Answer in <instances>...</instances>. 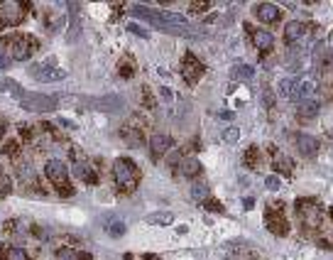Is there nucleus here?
I'll use <instances>...</instances> for the list:
<instances>
[{"instance_id": "nucleus-7", "label": "nucleus", "mask_w": 333, "mask_h": 260, "mask_svg": "<svg viewBox=\"0 0 333 260\" xmlns=\"http://www.w3.org/2000/svg\"><path fill=\"white\" fill-rule=\"evenodd\" d=\"M20 106L30 113H47L57 106L54 96H42V93H25V98L20 101Z\"/></svg>"}, {"instance_id": "nucleus-22", "label": "nucleus", "mask_w": 333, "mask_h": 260, "mask_svg": "<svg viewBox=\"0 0 333 260\" xmlns=\"http://www.w3.org/2000/svg\"><path fill=\"white\" fill-rule=\"evenodd\" d=\"M277 88H279V93L284 96V98H296V81L294 79H279L277 81Z\"/></svg>"}, {"instance_id": "nucleus-6", "label": "nucleus", "mask_w": 333, "mask_h": 260, "mask_svg": "<svg viewBox=\"0 0 333 260\" xmlns=\"http://www.w3.org/2000/svg\"><path fill=\"white\" fill-rule=\"evenodd\" d=\"M37 42L30 40V37H10L7 40V52H10V59L15 62H27L35 52Z\"/></svg>"}, {"instance_id": "nucleus-42", "label": "nucleus", "mask_w": 333, "mask_h": 260, "mask_svg": "<svg viewBox=\"0 0 333 260\" xmlns=\"http://www.w3.org/2000/svg\"><path fill=\"white\" fill-rule=\"evenodd\" d=\"M2 135H5V121L0 118V140H2Z\"/></svg>"}, {"instance_id": "nucleus-33", "label": "nucleus", "mask_w": 333, "mask_h": 260, "mask_svg": "<svg viewBox=\"0 0 333 260\" xmlns=\"http://www.w3.org/2000/svg\"><path fill=\"white\" fill-rule=\"evenodd\" d=\"M262 106L265 108H274V93H272V88L262 91Z\"/></svg>"}, {"instance_id": "nucleus-12", "label": "nucleus", "mask_w": 333, "mask_h": 260, "mask_svg": "<svg viewBox=\"0 0 333 260\" xmlns=\"http://www.w3.org/2000/svg\"><path fill=\"white\" fill-rule=\"evenodd\" d=\"M304 35H306L304 22L292 20V22H287V25H284V42H287V44H296V42H301V40H304Z\"/></svg>"}, {"instance_id": "nucleus-36", "label": "nucleus", "mask_w": 333, "mask_h": 260, "mask_svg": "<svg viewBox=\"0 0 333 260\" xmlns=\"http://www.w3.org/2000/svg\"><path fill=\"white\" fill-rule=\"evenodd\" d=\"M203 209H208V211H223L221 201H216V199H206L203 201Z\"/></svg>"}, {"instance_id": "nucleus-40", "label": "nucleus", "mask_w": 333, "mask_h": 260, "mask_svg": "<svg viewBox=\"0 0 333 260\" xmlns=\"http://www.w3.org/2000/svg\"><path fill=\"white\" fill-rule=\"evenodd\" d=\"M253 204H255L253 196H245V199H243V206H245V209H253Z\"/></svg>"}, {"instance_id": "nucleus-17", "label": "nucleus", "mask_w": 333, "mask_h": 260, "mask_svg": "<svg viewBox=\"0 0 333 260\" xmlns=\"http://www.w3.org/2000/svg\"><path fill=\"white\" fill-rule=\"evenodd\" d=\"M74 172L86 182V184H96L98 182V174H96V170L91 167V165H86V162H76L74 165Z\"/></svg>"}, {"instance_id": "nucleus-37", "label": "nucleus", "mask_w": 333, "mask_h": 260, "mask_svg": "<svg viewBox=\"0 0 333 260\" xmlns=\"http://www.w3.org/2000/svg\"><path fill=\"white\" fill-rule=\"evenodd\" d=\"M128 30H130L133 35H137V37H149V32H147L145 27H140V25H135V22H130V25H128Z\"/></svg>"}, {"instance_id": "nucleus-4", "label": "nucleus", "mask_w": 333, "mask_h": 260, "mask_svg": "<svg viewBox=\"0 0 333 260\" xmlns=\"http://www.w3.org/2000/svg\"><path fill=\"white\" fill-rule=\"evenodd\" d=\"M25 7L27 5L25 2H17V0H0V25L17 27L25 20V15H27Z\"/></svg>"}, {"instance_id": "nucleus-29", "label": "nucleus", "mask_w": 333, "mask_h": 260, "mask_svg": "<svg viewBox=\"0 0 333 260\" xmlns=\"http://www.w3.org/2000/svg\"><path fill=\"white\" fill-rule=\"evenodd\" d=\"M208 194H211V192H208L206 184H194V187H191V199H194V201H201V204H203V201L208 199Z\"/></svg>"}, {"instance_id": "nucleus-28", "label": "nucleus", "mask_w": 333, "mask_h": 260, "mask_svg": "<svg viewBox=\"0 0 333 260\" xmlns=\"http://www.w3.org/2000/svg\"><path fill=\"white\" fill-rule=\"evenodd\" d=\"M2 260H30V253L22 251V248H7Z\"/></svg>"}, {"instance_id": "nucleus-11", "label": "nucleus", "mask_w": 333, "mask_h": 260, "mask_svg": "<svg viewBox=\"0 0 333 260\" xmlns=\"http://www.w3.org/2000/svg\"><path fill=\"white\" fill-rule=\"evenodd\" d=\"M32 76H35L37 81H44V84H49V81H64V79H67V71H64V69H47V66H35V69H32Z\"/></svg>"}, {"instance_id": "nucleus-13", "label": "nucleus", "mask_w": 333, "mask_h": 260, "mask_svg": "<svg viewBox=\"0 0 333 260\" xmlns=\"http://www.w3.org/2000/svg\"><path fill=\"white\" fill-rule=\"evenodd\" d=\"M149 150H152V157H154V160H159L162 155H167V152L172 150V140H169V135H162V132L152 135V140H149Z\"/></svg>"}, {"instance_id": "nucleus-35", "label": "nucleus", "mask_w": 333, "mask_h": 260, "mask_svg": "<svg viewBox=\"0 0 333 260\" xmlns=\"http://www.w3.org/2000/svg\"><path fill=\"white\" fill-rule=\"evenodd\" d=\"M265 187L267 189H272V192H277L282 184H279V177H274V174H269V177H265Z\"/></svg>"}, {"instance_id": "nucleus-20", "label": "nucleus", "mask_w": 333, "mask_h": 260, "mask_svg": "<svg viewBox=\"0 0 333 260\" xmlns=\"http://www.w3.org/2000/svg\"><path fill=\"white\" fill-rule=\"evenodd\" d=\"M172 221H174V214H169V211H157V214L145 216V223H149V226H169Z\"/></svg>"}, {"instance_id": "nucleus-39", "label": "nucleus", "mask_w": 333, "mask_h": 260, "mask_svg": "<svg viewBox=\"0 0 333 260\" xmlns=\"http://www.w3.org/2000/svg\"><path fill=\"white\" fill-rule=\"evenodd\" d=\"M7 66H10V59H7V57L0 52V69H7Z\"/></svg>"}, {"instance_id": "nucleus-26", "label": "nucleus", "mask_w": 333, "mask_h": 260, "mask_svg": "<svg viewBox=\"0 0 333 260\" xmlns=\"http://www.w3.org/2000/svg\"><path fill=\"white\" fill-rule=\"evenodd\" d=\"M123 137H125L130 145H135V147L142 145V135L137 132V128H128V126H125V128H123Z\"/></svg>"}, {"instance_id": "nucleus-27", "label": "nucleus", "mask_w": 333, "mask_h": 260, "mask_svg": "<svg viewBox=\"0 0 333 260\" xmlns=\"http://www.w3.org/2000/svg\"><path fill=\"white\" fill-rule=\"evenodd\" d=\"M258 162H260V150H258V145H250L245 152V167H255Z\"/></svg>"}, {"instance_id": "nucleus-30", "label": "nucleus", "mask_w": 333, "mask_h": 260, "mask_svg": "<svg viewBox=\"0 0 333 260\" xmlns=\"http://www.w3.org/2000/svg\"><path fill=\"white\" fill-rule=\"evenodd\" d=\"M106 228H108V233H111L113 238H120V236L125 233V223H123L120 218H115V221H111V223H108Z\"/></svg>"}, {"instance_id": "nucleus-18", "label": "nucleus", "mask_w": 333, "mask_h": 260, "mask_svg": "<svg viewBox=\"0 0 333 260\" xmlns=\"http://www.w3.org/2000/svg\"><path fill=\"white\" fill-rule=\"evenodd\" d=\"M0 91H2V93L15 96L17 101H22V98H25V91H22V86H20L15 79H2V81H0Z\"/></svg>"}, {"instance_id": "nucleus-15", "label": "nucleus", "mask_w": 333, "mask_h": 260, "mask_svg": "<svg viewBox=\"0 0 333 260\" xmlns=\"http://www.w3.org/2000/svg\"><path fill=\"white\" fill-rule=\"evenodd\" d=\"M319 91V84L314 76H304L301 81H296V98L301 101H311V96Z\"/></svg>"}, {"instance_id": "nucleus-5", "label": "nucleus", "mask_w": 333, "mask_h": 260, "mask_svg": "<svg viewBox=\"0 0 333 260\" xmlns=\"http://www.w3.org/2000/svg\"><path fill=\"white\" fill-rule=\"evenodd\" d=\"M296 214L304 226H309V228L321 226V206L314 199H296Z\"/></svg>"}, {"instance_id": "nucleus-19", "label": "nucleus", "mask_w": 333, "mask_h": 260, "mask_svg": "<svg viewBox=\"0 0 333 260\" xmlns=\"http://www.w3.org/2000/svg\"><path fill=\"white\" fill-rule=\"evenodd\" d=\"M274 170H277L279 174H287V177H289V174L294 172V162H292L287 155H282V152L274 150Z\"/></svg>"}, {"instance_id": "nucleus-10", "label": "nucleus", "mask_w": 333, "mask_h": 260, "mask_svg": "<svg viewBox=\"0 0 333 260\" xmlns=\"http://www.w3.org/2000/svg\"><path fill=\"white\" fill-rule=\"evenodd\" d=\"M245 30H250V35H253V44H255L262 54L272 49L274 37H272V32H269V30H255V27H245Z\"/></svg>"}, {"instance_id": "nucleus-21", "label": "nucleus", "mask_w": 333, "mask_h": 260, "mask_svg": "<svg viewBox=\"0 0 333 260\" xmlns=\"http://www.w3.org/2000/svg\"><path fill=\"white\" fill-rule=\"evenodd\" d=\"M179 167H182V174H184V177H189V179H191V177H196V174H201V162L196 160V157H184Z\"/></svg>"}, {"instance_id": "nucleus-14", "label": "nucleus", "mask_w": 333, "mask_h": 260, "mask_svg": "<svg viewBox=\"0 0 333 260\" xmlns=\"http://www.w3.org/2000/svg\"><path fill=\"white\" fill-rule=\"evenodd\" d=\"M255 15H258L260 22L269 25V22H277L282 12H279V7L272 5V2H260V5H255Z\"/></svg>"}, {"instance_id": "nucleus-38", "label": "nucleus", "mask_w": 333, "mask_h": 260, "mask_svg": "<svg viewBox=\"0 0 333 260\" xmlns=\"http://www.w3.org/2000/svg\"><path fill=\"white\" fill-rule=\"evenodd\" d=\"M2 152H5V155H15V152H17V140H10V142H5Z\"/></svg>"}, {"instance_id": "nucleus-31", "label": "nucleus", "mask_w": 333, "mask_h": 260, "mask_svg": "<svg viewBox=\"0 0 333 260\" xmlns=\"http://www.w3.org/2000/svg\"><path fill=\"white\" fill-rule=\"evenodd\" d=\"M120 76H123V79H133L135 76L133 59H123V62H120Z\"/></svg>"}, {"instance_id": "nucleus-9", "label": "nucleus", "mask_w": 333, "mask_h": 260, "mask_svg": "<svg viewBox=\"0 0 333 260\" xmlns=\"http://www.w3.org/2000/svg\"><path fill=\"white\" fill-rule=\"evenodd\" d=\"M294 142H296V147H299V152L304 157H314L319 152V140L311 137V135H306V132H296L294 135Z\"/></svg>"}, {"instance_id": "nucleus-41", "label": "nucleus", "mask_w": 333, "mask_h": 260, "mask_svg": "<svg viewBox=\"0 0 333 260\" xmlns=\"http://www.w3.org/2000/svg\"><path fill=\"white\" fill-rule=\"evenodd\" d=\"M159 93H162V98H167V101H169V98H172V91H169V88H162V91H159Z\"/></svg>"}, {"instance_id": "nucleus-2", "label": "nucleus", "mask_w": 333, "mask_h": 260, "mask_svg": "<svg viewBox=\"0 0 333 260\" xmlns=\"http://www.w3.org/2000/svg\"><path fill=\"white\" fill-rule=\"evenodd\" d=\"M44 174L49 177V182L54 187H59L62 194H71V184H69V165L62 160H49L44 165Z\"/></svg>"}, {"instance_id": "nucleus-34", "label": "nucleus", "mask_w": 333, "mask_h": 260, "mask_svg": "<svg viewBox=\"0 0 333 260\" xmlns=\"http://www.w3.org/2000/svg\"><path fill=\"white\" fill-rule=\"evenodd\" d=\"M238 137H240V130L238 128H228L223 132V140H225V142H235Z\"/></svg>"}, {"instance_id": "nucleus-25", "label": "nucleus", "mask_w": 333, "mask_h": 260, "mask_svg": "<svg viewBox=\"0 0 333 260\" xmlns=\"http://www.w3.org/2000/svg\"><path fill=\"white\" fill-rule=\"evenodd\" d=\"M57 260H91L88 253H76L71 248H59L57 251Z\"/></svg>"}, {"instance_id": "nucleus-16", "label": "nucleus", "mask_w": 333, "mask_h": 260, "mask_svg": "<svg viewBox=\"0 0 333 260\" xmlns=\"http://www.w3.org/2000/svg\"><path fill=\"white\" fill-rule=\"evenodd\" d=\"M319 108H321V106H319V101H314V98H311V101H301L299 108H296V118H299L301 123H306V121H311V118L319 116Z\"/></svg>"}, {"instance_id": "nucleus-8", "label": "nucleus", "mask_w": 333, "mask_h": 260, "mask_svg": "<svg viewBox=\"0 0 333 260\" xmlns=\"http://www.w3.org/2000/svg\"><path fill=\"white\" fill-rule=\"evenodd\" d=\"M182 66H184V79H186V84H196L201 76H203V64H201L199 59L191 54V52H186L184 54V59H182Z\"/></svg>"}, {"instance_id": "nucleus-23", "label": "nucleus", "mask_w": 333, "mask_h": 260, "mask_svg": "<svg viewBox=\"0 0 333 260\" xmlns=\"http://www.w3.org/2000/svg\"><path fill=\"white\" fill-rule=\"evenodd\" d=\"M91 106H98V111H118L123 108V101L118 96H111V98H101V101H88Z\"/></svg>"}, {"instance_id": "nucleus-32", "label": "nucleus", "mask_w": 333, "mask_h": 260, "mask_svg": "<svg viewBox=\"0 0 333 260\" xmlns=\"http://www.w3.org/2000/svg\"><path fill=\"white\" fill-rule=\"evenodd\" d=\"M10 189H12V182H10V177H7V174L0 170V199L10 194Z\"/></svg>"}, {"instance_id": "nucleus-1", "label": "nucleus", "mask_w": 333, "mask_h": 260, "mask_svg": "<svg viewBox=\"0 0 333 260\" xmlns=\"http://www.w3.org/2000/svg\"><path fill=\"white\" fill-rule=\"evenodd\" d=\"M113 179H115V184H118L120 192H133L137 179H140L137 165H135L133 160H128V157H118L113 162Z\"/></svg>"}, {"instance_id": "nucleus-24", "label": "nucleus", "mask_w": 333, "mask_h": 260, "mask_svg": "<svg viewBox=\"0 0 333 260\" xmlns=\"http://www.w3.org/2000/svg\"><path fill=\"white\" fill-rule=\"evenodd\" d=\"M253 66H248V64H235L233 66V71H230V76L233 79H238V81H250L253 79Z\"/></svg>"}, {"instance_id": "nucleus-3", "label": "nucleus", "mask_w": 333, "mask_h": 260, "mask_svg": "<svg viewBox=\"0 0 333 260\" xmlns=\"http://www.w3.org/2000/svg\"><path fill=\"white\" fill-rule=\"evenodd\" d=\"M265 223L274 236H287V233H289V223H287V216H284V204L274 201V204L267 206Z\"/></svg>"}]
</instances>
